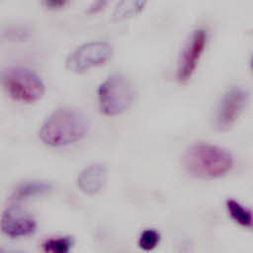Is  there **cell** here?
Wrapping results in <instances>:
<instances>
[{"label": "cell", "instance_id": "6da1fadb", "mask_svg": "<svg viewBox=\"0 0 253 253\" xmlns=\"http://www.w3.org/2000/svg\"><path fill=\"white\" fill-rule=\"evenodd\" d=\"M89 120L81 111L63 107L53 111L42 123L39 136L52 147H62L81 140L89 130Z\"/></svg>", "mask_w": 253, "mask_h": 253}, {"label": "cell", "instance_id": "7a4b0ae2", "mask_svg": "<svg viewBox=\"0 0 253 253\" xmlns=\"http://www.w3.org/2000/svg\"><path fill=\"white\" fill-rule=\"evenodd\" d=\"M185 170L200 179H216L226 175L233 166V157L225 148L208 142L191 144L184 152Z\"/></svg>", "mask_w": 253, "mask_h": 253}, {"label": "cell", "instance_id": "3957f363", "mask_svg": "<svg viewBox=\"0 0 253 253\" xmlns=\"http://www.w3.org/2000/svg\"><path fill=\"white\" fill-rule=\"evenodd\" d=\"M134 97L132 83L119 73L108 76L98 88L99 109L108 117H115L126 111L133 103Z\"/></svg>", "mask_w": 253, "mask_h": 253}, {"label": "cell", "instance_id": "277c9868", "mask_svg": "<svg viewBox=\"0 0 253 253\" xmlns=\"http://www.w3.org/2000/svg\"><path fill=\"white\" fill-rule=\"evenodd\" d=\"M2 84L13 100L26 104L41 100L45 92L41 77L33 70L21 66L6 69L2 74Z\"/></svg>", "mask_w": 253, "mask_h": 253}, {"label": "cell", "instance_id": "5b68a950", "mask_svg": "<svg viewBox=\"0 0 253 253\" xmlns=\"http://www.w3.org/2000/svg\"><path fill=\"white\" fill-rule=\"evenodd\" d=\"M112 55V46L107 42L96 41L81 44L67 57L66 68L73 73H83L105 64Z\"/></svg>", "mask_w": 253, "mask_h": 253}, {"label": "cell", "instance_id": "8992f818", "mask_svg": "<svg viewBox=\"0 0 253 253\" xmlns=\"http://www.w3.org/2000/svg\"><path fill=\"white\" fill-rule=\"evenodd\" d=\"M248 101L247 93L241 88H231L221 98L214 117V127L228 130L236 122Z\"/></svg>", "mask_w": 253, "mask_h": 253}, {"label": "cell", "instance_id": "52a82bcc", "mask_svg": "<svg viewBox=\"0 0 253 253\" xmlns=\"http://www.w3.org/2000/svg\"><path fill=\"white\" fill-rule=\"evenodd\" d=\"M207 44V33L199 29L193 32L188 40L179 59L177 78L180 82H187L193 76L199 60Z\"/></svg>", "mask_w": 253, "mask_h": 253}, {"label": "cell", "instance_id": "ba28073f", "mask_svg": "<svg viewBox=\"0 0 253 253\" xmlns=\"http://www.w3.org/2000/svg\"><path fill=\"white\" fill-rule=\"evenodd\" d=\"M1 230L11 238H22L33 234L37 229V220L29 212L18 207L6 209L1 215Z\"/></svg>", "mask_w": 253, "mask_h": 253}, {"label": "cell", "instance_id": "9c48e42d", "mask_svg": "<svg viewBox=\"0 0 253 253\" xmlns=\"http://www.w3.org/2000/svg\"><path fill=\"white\" fill-rule=\"evenodd\" d=\"M107 178V168L101 163H93L85 167L77 177V186L86 195L98 193Z\"/></svg>", "mask_w": 253, "mask_h": 253}, {"label": "cell", "instance_id": "30bf717a", "mask_svg": "<svg viewBox=\"0 0 253 253\" xmlns=\"http://www.w3.org/2000/svg\"><path fill=\"white\" fill-rule=\"evenodd\" d=\"M51 189L50 184L41 181H33L27 182L20 185L12 194L11 201L15 203H19L22 201H26L36 196H41L42 194L47 193Z\"/></svg>", "mask_w": 253, "mask_h": 253}, {"label": "cell", "instance_id": "8fae6325", "mask_svg": "<svg viewBox=\"0 0 253 253\" xmlns=\"http://www.w3.org/2000/svg\"><path fill=\"white\" fill-rule=\"evenodd\" d=\"M147 0H120L113 12L114 21H125L137 16L144 9Z\"/></svg>", "mask_w": 253, "mask_h": 253}, {"label": "cell", "instance_id": "7c38bea8", "mask_svg": "<svg viewBox=\"0 0 253 253\" xmlns=\"http://www.w3.org/2000/svg\"><path fill=\"white\" fill-rule=\"evenodd\" d=\"M226 209L230 217L238 224L245 227H251L253 225V213L237 201L232 199L227 200Z\"/></svg>", "mask_w": 253, "mask_h": 253}, {"label": "cell", "instance_id": "4fadbf2b", "mask_svg": "<svg viewBox=\"0 0 253 253\" xmlns=\"http://www.w3.org/2000/svg\"><path fill=\"white\" fill-rule=\"evenodd\" d=\"M73 245L70 237L48 238L42 243V250L48 253H67Z\"/></svg>", "mask_w": 253, "mask_h": 253}, {"label": "cell", "instance_id": "5bb4252c", "mask_svg": "<svg viewBox=\"0 0 253 253\" xmlns=\"http://www.w3.org/2000/svg\"><path fill=\"white\" fill-rule=\"evenodd\" d=\"M160 241V233L153 228L143 230L138 238V246L144 251L153 250Z\"/></svg>", "mask_w": 253, "mask_h": 253}, {"label": "cell", "instance_id": "9a60e30c", "mask_svg": "<svg viewBox=\"0 0 253 253\" xmlns=\"http://www.w3.org/2000/svg\"><path fill=\"white\" fill-rule=\"evenodd\" d=\"M69 0H42V4L48 10H59L67 5Z\"/></svg>", "mask_w": 253, "mask_h": 253}, {"label": "cell", "instance_id": "2e32d148", "mask_svg": "<svg viewBox=\"0 0 253 253\" xmlns=\"http://www.w3.org/2000/svg\"><path fill=\"white\" fill-rule=\"evenodd\" d=\"M109 2V0H94V2L89 6L88 13L89 14H96L100 12Z\"/></svg>", "mask_w": 253, "mask_h": 253}, {"label": "cell", "instance_id": "e0dca14e", "mask_svg": "<svg viewBox=\"0 0 253 253\" xmlns=\"http://www.w3.org/2000/svg\"><path fill=\"white\" fill-rule=\"evenodd\" d=\"M250 64H251V69L253 71V54H252V57H251V61H250Z\"/></svg>", "mask_w": 253, "mask_h": 253}]
</instances>
